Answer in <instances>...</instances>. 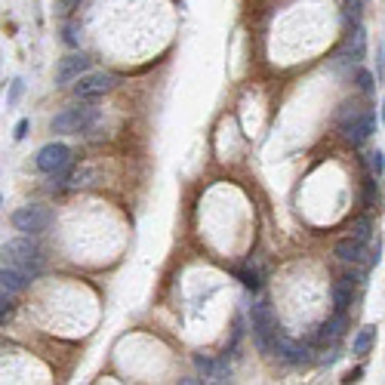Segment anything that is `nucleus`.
<instances>
[{
	"mask_svg": "<svg viewBox=\"0 0 385 385\" xmlns=\"http://www.w3.org/2000/svg\"><path fill=\"white\" fill-rule=\"evenodd\" d=\"M250 327H253V342L262 355H277V345H281L284 333L275 321V311H271V302H253L250 308Z\"/></svg>",
	"mask_w": 385,
	"mask_h": 385,
	"instance_id": "f257e3e1",
	"label": "nucleus"
},
{
	"mask_svg": "<svg viewBox=\"0 0 385 385\" xmlns=\"http://www.w3.org/2000/svg\"><path fill=\"white\" fill-rule=\"evenodd\" d=\"M3 265H16V268L28 271L31 277H41L43 253L31 235H19V237H12V241L3 244Z\"/></svg>",
	"mask_w": 385,
	"mask_h": 385,
	"instance_id": "f03ea898",
	"label": "nucleus"
},
{
	"mask_svg": "<svg viewBox=\"0 0 385 385\" xmlns=\"http://www.w3.org/2000/svg\"><path fill=\"white\" fill-rule=\"evenodd\" d=\"M99 124V108L96 105H71V108H62L59 115H52L50 130L56 136H81V132H90Z\"/></svg>",
	"mask_w": 385,
	"mask_h": 385,
	"instance_id": "7ed1b4c3",
	"label": "nucleus"
},
{
	"mask_svg": "<svg viewBox=\"0 0 385 385\" xmlns=\"http://www.w3.org/2000/svg\"><path fill=\"white\" fill-rule=\"evenodd\" d=\"M336 121H339V130H342L345 142L355 145V148H361L370 136H376L382 117L376 115V108H357V111H351V117L336 115Z\"/></svg>",
	"mask_w": 385,
	"mask_h": 385,
	"instance_id": "20e7f679",
	"label": "nucleus"
},
{
	"mask_svg": "<svg viewBox=\"0 0 385 385\" xmlns=\"http://www.w3.org/2000/svg\"><path fill=\"white\" fill-rule=\"evenodd\" d=\"M10 222H12V228H16L19 235L37 237V235H43V231L50 228L52 213H50L46 207H41V204H25V207H16V210H12Z\"/></svg>",
	"mask_w": 385,
	"mask_h": 385,
	"instance_id": "39448f33",
	"label": "nucleus"
},
{
	"mask_svg": "<svg viewBox=\"0 0 385 385\" xmlns=\"http://www.w3.org/2000/svg\"><path fill=\"white\" fill-rule=\"evenodd\" d=\"M115 86H117V75H111V71H90L81 81L71 83V92H75L77 102H92V99L108 96Z\"/></svg>",
	"mask_w": 385,
	"mask_h": 385,
	"instance_id": "423d86ee",
	"label": "nucleus"
},
{
	"mask_svg": "<svg viewBox=\"0 0 385 385\" xmlns=\"http://www.w3.org/2000/svg\"><path fill=\"white\" fill-rule=\"evenodd\" d=\"M75 157H71V148L65 142H46L43 148H37L34 155V167L43 172V176H56L65 167H71Z\"/></svg>",
	"mask_w": 385,
	"mask_h": 385,
	"instance_id": "0eeeda50",
	"label": "nucleus"
},
{
	"mask_svg": "<svg viewBox=\"0 0 385 385\" xmlns=\"http://www.w3.org/2000/svg\"><path fill=\"white\" fill-rule=\"evenodd\" d=\"M92 71V59L83 50H68L56 65V86H68Z\"/></svg>",
	"mask_w": 385,
	"mask_h": 385,
	"instance_id": "6e6552de",
	"label": "nucleus"
},
{
	"mask_svg": "<svg viewBox=\"0 0 385 385\" xmlns=\"http://www.w3.org/2000/svg\"><path fill=\"white\" fill-rule=\"evenodd\" d=\"M348 333V315H342V311H333V315L327 317L324 324H317L315 333L308 336L311 348H327V345H339V339Z\"/></svg>",
	"mask_w": 385,
	"mask_h": 385,
	"instance_id": "1a4fd4ad",
	"label": "nucleus"
},
{
	"mask_svg": "<svg viewBox=\"0 0 385 385\" xmlns=\"http://www.w3.org/2000/svg\"><path fill=\"white\" fill-rule=\"evenodd\" d=\"M370 250H373V244L361 241V237L348 235L342 237V241H336V259H339L342 265H351V268H367V259H370ZM370 275V271H367Z\"/></svg>",
	"mask_w": 385,
	"mask_h": 385,
	"instance_id": "9d476101",
	"label": "nucleus"
},
{
	"mask_svg": "<svg viewBox=\"0 0 385 385\" xmlns=\"http://www.w3.org/2000/svg\"><path fill=\"white\" fill-rule=\"evenodd\" d=\"M277 357H281L287 367L293 370H302V367H311V345L308 342H296V339H287L284 336L281 345H277Z\"/></svg>",
	"mask_w": 385,
	"mask_h": 385,
	"instance_id": "9b49d317",
	"label": "nucleus"
},
{
	"mask_svg": "<svg viewBox=\"0 0 385 385\" xmlns=\"http://www.w3.org/2000/svg\"><path fill=\"white\" fill-rule=\"evenodd\" d=\"M345 52L351 56L355 65H361L367 59V31H364V25H348L345 28Z\"/></svg>",
	"mask_w": 385,
	"mask_h": 385,
	"instance_id": "f8f14e48",
	"label": "nucleus"
},
{
	"mask_svg": "<svg viewBox=\"0 0 385 385\" xmlns=\"http://www.w3.org/2000/svg\"><path fill=\"white\" fill-rule=\"evenodd\" d=\"M34 281V277L28 275V271H22V268H16V265H3V275H0V284H3V290L6 293H22L28 284Z\"/></svg>",
	"mask_w": 385,
	"mask_h": 385,
	"instance_id": "ddd939ff",
	"label": "nucleus"
},
{
	"mask_svg": "<svg viewBox=\"0 0 385 385\" xmlns=\"http://www.w3.org/2000/svg\"><path fill=\"white\" fill-rule=\"evenodd\" d=\"M373 345H376V327L373 324H364V327L351 336V355L367 357L370 351H373Z\"/></svg>",
	"mask_w": 385,
	"mask_h": 385,
	"instance_id": "4468645a",
	"label": "nucleus"
},
{
	"mask_svg": "<svg viewBox=\"0 0 385 385\" xmlns=\"http://www.w3.org/2000/svg\"><path fill=\"white\" fill-rule=\"evenodd\" d=\"M231 275H235L247 290H253V293H259V290H262V277L265 275H262V268H259V265H253V262L244 265V268H235Z\"/></svg>",
	"mask_w": 385,
	"mask_h": 385,
	"instance_id": "2eb2a0df",
	"label": "nucleus"
},
{
	"mask_svg": "<svg viewBox=\"0 0 385 385\" xmlns=\"http://www.w3.org/2000/svg\"><path fill=\"white\" fill-rule=\"evenodd\" d=\"M351 235L361 237V241H367V244H373V237H376V222H373L370 216L351 219Z\"/></svg>",
	"mask_w": 385,
	"mask_h": 385,
	"instance_id": "dca6fc26",
	"label": "nucleus"
},
{
	"mask_svg": "<svg viewBox=\"0 0 385 385\" xmlns=\"http://www.w3.org/2000/svg\"><path fill=\"white\" fill-rule=\"evenodd\" d=\"M376 81H379V77H376L373 71H370V68H364V65H357L355 83H357V90H361L364 96H373V92H376Z\"/></svg>",
	"mask_w": 385,
	"mask_h": 385,
	"instance_id": "f3484780",
	"label": "nucleus"
},
{
	"mask_svg": "<svg viewBox=\"0 0 385 385\" xmlns=\"http://www.w3.org/2000/svg\"><path fill=\"white\" fill-rule=\"evenodd\" d=\"M62 43L68 50H81V28H77L75 19H65L62 22Z\"/></svg>",
	"mask_w": 385,
	"mask_h": 385,
	"instance_id": "a211bd4d",
	"label": "nucleus"
},
{
	"mask_svg": "<svg viewBox=\"0 0 385 385\" xmlns=\"http://www.w3.org/2000/svg\"><path fill=\"white\" fill-rule=\"evenodd\" d=\"M195 370L204 376V382H213V379H216V357H210V355H195Z\"/></svg>",
	"mask_w": 385,
	"mask_h": 385,
	"instance_id": "6ab92c4d",
	"label": "nucleus"
},
{
	"mask_svg": "<svg viewBox=\"0 0 385 385\" xmlns=\"http://www.w3.org/2000/svg\"><path fill=\"white\" fill-rule=\"evenodd\" d=\"M376 179L379 176H373V172L364 179V204H367V207H376V197H379V182H376Z\"/></svg>",
	"mask_w": 385,
	"mask_h": 385,
	"instance_id": "aec40b11",
	"label": "nucleus"
},
{
	"mask_svg": "<svg viewBox=\"0 0 385 385\" xmlns=\"http://www.w3.org/2000/svg\"><path fill=\"white\" fill-rule=\"evenodd\" d=\"M364 157H367V167H370V172L382 179V176H385V151L376 148V151H367Z\"/></svg>",
	"mask_w": 385,
	"mask_h": 385,
	"instance_id": "412c9836",
	"label": "nucleus"
},
{
	"mask_svg": "<svg viewBox=\"0 0 385 385\" xmlns=\"http://www.w3.org/2000/svg\"><path fill=\"white\" fill-rule=\"evenodd\" d=\"M22 96H25V81H22V77H12V81H10V92H6V105H10V108H16V105L22 102Z\"/></svg>",
	"mask_w": 385,
	"mask_h": 385,
	"instance_id": "4be33fe9",
	"label": "nucleus"
},
{
	"mask_svg": "<svg viewBox=\"0 0 385 385\" xmlns=\"http://www.w3.org/2000/svg\"><path fill=\"white\" fill-rule=\"evenodd\" d=\"M81 3L83 0H56V16L65 22V19H71L77 10H81Z\"/></svg>",
	"mask_w": 385,
	"mask_h": 385,
	"instance_id": "5701e85b",
	"label": "nucleus"
},
{
	"mask_svg": "<svg viewBox=\"0 0 385 385\" xmlns=\"http://www.w3.org/2000/svg\"><path fill=\"white\" fill-rule=\"evenodd\" d=\"M12 311H16V293H6V290H3V296H0V317L6 321Z\"/></svg>",
	"mask_w": 385,
	"mask_h": 385,
	"instance_id": "b1692460",
	"label": "nucleus"
},
{
	"mask_svg": "<svg viewBox=\"0 0 385 385\" xmlns=\"http://www.w3.org/2000/svg\"><path fill=\"white\" fill-rule=\"evenodd\" d=\"M28 127H31V121H28V117H22V121L16 124V130H12V139H16V142H22V139L28 136Z\"/></svg>",
	"mask_w": 385,
	"mask_h": 385,
	"instance_id": "393cba45",
	"label": "nucleus"
},
{
	"mask_svg": "<svg viewBox=\"0 0 385 385\" xmlns=\"http://www.w3.org/2000/svg\"><path fill=\"white\" fill-rule=\"evenodd\" d=\"M376 77L385 81V46H379V65H376Z\"/></svg>",
	"mask_w": 385,
	"mask_h": 385,
	"instance_id": "a878e982",
	"label": "nucleus"
},
{
	"mask_svg": "<svg viewBox=\"0 0 385 385\" xmlns=\"http://www.w3.org/2000/svg\"><path fill=\"white\" fill-rule=\"evenodd\" d=\"M364 376V367H355V370H348V373H345V379L342 382H357Z\"/></svg>",
	"mask_w": 385,
	"mask_h": 385,
	"instance_id": "bb28decb",
	"label": "nucleus"
},
{
	"mask_svg": "<svg viewBox=\"0 0 385 385\" xmlns=\"http://www.w3.org/2000/svg\"><path fill=\"white\" fill-rule=\"evenodd\" d=\"M379 117H382V121H385V96H382V111H379Z\"/></svg>",
	"mask_w": 385,
	"mask_h": 385,
	"instance_id": "cd10ccee",
	"label": "nucleus"
}]
</instances>
